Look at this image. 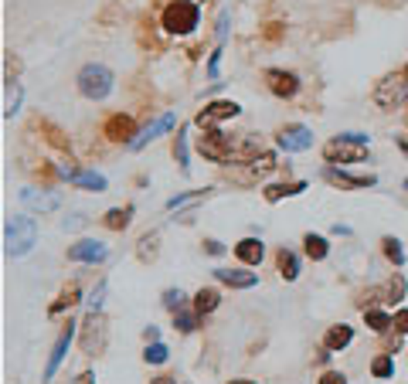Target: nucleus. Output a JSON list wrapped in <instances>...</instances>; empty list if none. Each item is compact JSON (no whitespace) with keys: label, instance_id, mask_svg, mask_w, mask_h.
Wrapping results in <instances>:
<instances>
[{"label":"nucleus","instance_id":"nucleus-1","mask_svg":"<svg viewBox=\"0 0 408 384\" xmlns=\"http://www.w3.org/2000/svg\"><path fill=\"white\" fill-rule=\"evenodd\" d=\"M367 146H371L367 133H340L323 146V160L327 164H361L367 160Z\"/></svg>","mask_w":408,"mask_h":384},{"label":"nucleus","instance_id":"nucleus-2","mask_svg":"<svg viewBox=\"0 0 408 384\" xmlns=\"http://www.w3.org/2000/svg\"><path fill=\"white\" fill-rule=\"evenodd\" d=\"M38 242V225H34V218H7V225H4V252L11 255V259H21V255H28Z\"/></svg>","mask_w":408,"mask_h":384},{"label":"nucleus","instance_id":"nucleus-3","mask_svg":"<svg viewBox=\"0 0 408 384\" xmlns=\"http://www.w3.org/2000/svg\"><path fill=\"white\" fill-rule=\"evenodd\" d=\"M371 99H375V106L385 109V112H394V109L405 106V102H408V75H405V68H402V72H388L385 78H377Z\"/></svg>","mask_w":408,"mask_h":384},{"label":"nucleus","instance_id":"nucleus-4","mask_svg":"<svg viewBox=\"0 0 408 384\" xmlns=\"http://www.w3.org/2000/svg\"><path fill=\"white\" fill-rule=\"evenodd\" d=\"M75 85H79V92L85 99H92V102H102L106 95L112 92V85H116V75H112L106 65L99 62H89L79 68V75H75Z\"/></svg>","mask_w":408,"mask_h":384},{"label":"nucleus","instance_id":"nucleus-5","mask_svg":"<svg viewBox=\"0 0 408 384\" xmlns=\"http://www.w3.org/2000/svg\"><path fill=\"white\" fill-rule=\"evenodd\" d=\"M198 24H201V7H198L194 0H171V4H167V11H163V31L167 34L184 38V34H190Z\"/></svg>","mask_w":408,"mask_h":384},{"label":"nucleus","instance_id":"nucleus-6","mask_svg":"<svg viewBox=\"0 0 408 384\" xmlns=\"http://www.w3.org/2000/svg\"><path fill=\"white\" fill-rule=\"evenodd\" d=\"M79 326H82V334H79L82 353L99 357V353L106 351V343H109V320L102 316V309H89V316Z\"/></svg>","mask_w":408,"mask_h":384},{"label":"nucleus","instance_id":"nucleus-7","mask_svg":"<svg viewBox=\"0 0 408 384\" xmlns=\"http://www.w3.org/2000/svg\"><path fill=\"white\" fill-rule=\"evenodd\" d=\"M198 154H201L204 160H211V164H228L238 150L218 126H211V129H204L201 137H198Z\"/></svg>","mask_w":408,"mask_h":384},{"label":"nucleus","instance_id":"nucleus-8","mask_svg":"<svg viewBox=\"0 0 408 384\" xmlns=\"http://www.w3.org/2000/svg\"><path fill=\"white\" fill-rule=\"evenodd\" d=\"M276 143H279V150H286V154H303V150L313 146V129L303 123H289L279 129Z\"/></svg>","mask_w":408,"mask_h":384},{"label":"nucleus","instance_id":"nucleus-9","mask_svg":"<svg viewBox=\"0 0 408 384\" xmlns=\"http://www.w3.org/2000/svg\"><path fill=\"white\" fill-rule=\"evenodd\" d=\"M238 112H242V106L238 102H232V99H221V102H208V106L194 116V123L201 126V129H211V126L225 123V119H235Z\"/></svg>","mask_w":408,"mask_h":384},{"label":"nucleus","instance_id":"nucleus-10","mask_svg":"<svg viewBox=\"0 0 408 384\" xmlns=\"http://www.w3.org/2000/svg\"><path fill=\"white\" fill-rule=\"evenodd\" d=\"M102 137L109 139V143H133V139L140 137L136 133V123H133V116H123V112H116V116H109L106 119V126H102Z\"/></svg>","mask_w":408,"mask_h":384},{"label":"nucleus","instance_id":"nucleus-11","mask_svg":"<svg viewBox=\"0 0 408 384\" xmlns=\"http://www.w3.org/2000/svg\"><path fill=\"white\" fill-rule=\"evenodd\" d=\"M266 85L276 99H293V95L299 92V75L296 72H286V68H269Z\"/></svg>","mask_w":408,"mask_h":384},{"label":"nucleus","instance_id":"nucleus-12","mask_svg":"<svg viewBox=\"0 0 408 384\" xmlns=\"http://www.w3.org/2000/svg\"><path fill=\"white\" fill-rule=\"evenodd\" d=\"M21 201H24L28 211H38V215H48V211H58V208H62V194H58V191L28 187V191H21Z\"/></svg>","mask_w":408,"mask_h":384},{"label":"nucleus","instance_id":"nucleus-13","mask_svg":"<svg viewBox=\"0 0 408 384\" xmlns=\"http://www.w3.org/2000/svg\"><path fill=\"white\" fill-rule=\"evenodd\" d=\"M323 177H327L330 184L347 187V191H364V187H375L377 184V177H371V174H347V170H340L337 164L323 167Z\"/></svg>","mask_w":408,"mask_h":384},{"label":"nucleus","instance_id":"nucleus-14","mask_svg":"<svg viewBox=\"0 0 408 384\" xmlns=\"http://www.w3.org/2000/svg\"><path fill=\"white\" fill-rule=\"evenodd\" d=\"M75 326H79V323H75V320H68V323H65V330L58 334V340H55V347H51V357H48L45 381H51V378L58 374V368H62V361H65V353H68V343H72V337H75Z\"/></svg>","mask_w":408,"mask_h":384},{"label":"nucleus","instance_id":"nucleus-15","mask_svg":"<svg viewBox=\"0 0 408 384\" xmlns=\"http://www.w3.org/2000/svg\"><path fill=\"white\" fill-rule=\"evenodd\" d=\"M68 259L85 262V265H95V262L109 259V248L102 245V242H95V238H82V242H75V245L68 248Z\"/></svg>","mask_w":408,"mask_h":384},{"label":"nucleus","instance_id":"nucleus-16","mask_svg":"<svg viewBox=\"0 0 408 384\" xmlns=\"http://www.w3.org/2000/svg\"><path fill=\"white\" fill-rule=\"evenodd\" d=\"M173 123H177V116H173V112H163V116H160L157 123H150V126H146V129L140 133V137H136L133 143H129V150H143L146 143H154V139L163 137L167 129H173Z\"/></svg>","mask_w":408,"mask_h":384},{"label":"nucleus","instance_id":"nucleus-17","mask_svg":"<svg viewBox=\"0 0 408 384\" xmlns=\"http://www.w3.org/2000/svg\"><path fill=\"white\" fill-rule=\"evenodd\" d=\"M215 279L221 286H232V289H252L259 276L255 272H245V269H215Z\"/></svg>","mask_w":408,"mask_h":384},{"label":"nucleus","instance_id":"nucleus-18","mask_svg":"<svg viewBox=\"0 0 408 384\" xmlns=\"http://www.w3.org/2000/svg\"><path fill=\"white\" fill-rule=\"evenodd\" d=\"M235 255L245 265H259V262L266 259V245H262V238H242L235 245Z\"/></svg>","mask_w":408,"mask_h":384},{"label":"nucleus","instance_id":"nucleus-19","mask_svg":"<svg viewBox=\"0 0 408 384\" xmlns=\"http://www.w3.org/2000/svg\"><path fill=\"white\" fill-rule=\"evenodd\" d=\"M21 99H24V89L17 78H4V119H14L17 109H21Z\"/></svg>","mask_w":408,"mask_h":384},{"label":"nucleus","instance_id":"nucleus-20","mask_svg":"<svg viewBox=\"0 0 408 384\" xmlns=\"http://www.w3.org/2000/svg\"><path fill=\"white\" fill-rule=\"evenodd\" d=\"M350 340H354V326H347V323H337V326H330L327 337H323V347H327L330 353L344 351V347H350Z\"/></svg>","mask_w":408,"mask_h":384},{"label":"nucleus","instance_id":"nucleus-21","mask_svg":"<svg viewBox=\"0 0 408 384\" xmlns=\"http://www.w3.org/2000/svg\"><path fill=\"white\" fill-rule=\"evenodd\" d=\"M276 269H279V276L286 279V282H296L299 279V255L293 252V248H279L276 252Z\"/></svg>","mask_w":408,"mask_h":384},{"label":"nucleus","instance_id":"nucleus-22","mask_svg":"<svg viewBox=\"0 0 408 384\" xmlns=\"http://www.w3.org/2000/svg\"><path fill=\"white\" fill-rule=\"evenodd\" d=\"M68 181H72L75 187H82V191H95V194H102V191L109 187V181H106L99 170H75Z\"/></svg>","mask_w":408,"mask_h":384},{"label":"nucleus","instance_id":"nucleus-23","mask_svg":"<svg viewBox=\"0 0 408 384\" xmlns=\"http://www.w3.org/2000/svg\"><path fill=\"white\" fill-rule=\"evenodd\" d=\"M75 303H82V289H79V282H68V286L62 289V296L48 306V313H51V316H58V313H65V309H72Z\"/></svg>","mask_w":408,"mask_h":384},{"label":"nucleus","instance_id":"nucleus-24","mask_svg":"<svg viewBox=\"0 0 408 384\" xmlns=\"http://www.w3.org/2000/svg\"><path fill=\"white\" fill-rule=\"evenodd\" d=\"M303 252H306V259H313V262H323L330 255V242L323 238V235H303Z\"/></svg>","mask_w":408,"mask_h":384},{"label":"nucleus","instance_id":"nucleus-25","mask_svg":"<svg viewBox=\"0 0 408 384\" xmlns=\"http://www.w3.org/2000/svg\"><path fill=\"white\" fill-rule=\"evenodd\" d=\"M221 306V292L218 289H198L194 292V313H201V316H208V313H215V309Z\"/></svg>","mask_w":408,"mask_h":384},{"label":"nucleus","instance_id":"nucleus-26","mask_svg":"<svg viewBox=\"0 0 408 384\" xmlns=\"http://www.w3.org/2000/svg\"><path fill=\"white\" fill-rule=\"evenodd\" d=\"M303 191H306V181H293V184H272V187H266L262 194H266L269 204H276V201H283V198H296Z\"/></svg>","mask_w":408,"mask_h":384},{"label":"nucleus","instance_id":"nucleus-27","mask_svg":"<svg viewBox=\"0 0 408 384\" xmlns=\"http://www.w3.org/2000/svg\"><path fill=\"white\" fill-rule=\"evenodd\" d=\"M102 221H106V228H112V231H126L129 228V221H133V204H126V208H109Z\"/></svg>","mask_w":408,"mask_h":384},{"label":"nucleus","instance_id":"nucleus-28","mask_svg":"<svg viewBox=\"0 0 408 384\" xmlns=\"http://www.w3.org/2000/svg\"><path fill=\"white\" fill-rule=\"evenodd\" d=\"M364 323H367L375 334H385L388 326H394V316L388 309H364Z\"/></svg>","mask_w":408,"mask_h":384},{"label":"nucleus","instance_id":"nucleus-29","mask_svg":"<svg viewBox=\"0 0 408 384\" xmlns=\"http://www.w3.org/2000/svg\"><path fill=\"white\" fill-rule=\"evenodd\" d=\"M249 170L252 174H269V170H276V154L272 150H259V154L249 156Z\"/></svg>","mask_w":408,"mask_h":384},{"label":"nucleus","instance_id":"nucleus-30","mask_svg":"<svg viewBox=\"0 0 408 384\" xmlns=\"http://www.w3.org/2000/svg\"><path fill=\"white\" fill-rule=\"evenodd\" d=\"M160 252V235L157 231H150V235H143L140 238V248H136V255H140V262H154Z\"/></svg>","mask_w":408,"mask_h":384},{"label":"nucleus","instance_id":"nucleus-31","mask_svg":"<svg viewBox=\"0 0 408 384\" xmlns=\"http://www.w3.org/2000/svg\"><path fill=\"white\" fill-rule=\"evenodd\" d=\"M371 374H375L377 381H388V378L394 374L392 353H381V357H375V361H371Z\"/></svg>","mask_w":408,"mask_h":384},{"label":"nucleus","instance_id":"nucleus-32","mask_svg":"<svg viewBox=\"0 0 408 384\" xmlns=\"http://www.w3.org/2000/svg\"><path fill=\"white\" fill-rule=\"evenodd\" d=\"M173 156H177V164H181V170L188 174L190 164H188V126H181L177 129V143H173Z\"/></svg>","mask_w":408,"mask_h":384},{"label":"nucleus","instance_id":"nucleus-33","mask_svg":"<svg viewBox=\"0 0 408 384\" xmlns=\"http://www.w3.org/2000/svg\"><path fill=\"white\" fill-rule=\"evenodd\" d=\"M381 248H385V255H388L394 265H405V248H402V242H398L394 235H385V238H381Z\"/></svg>","mask_w":408,"mask_h":384},{"label":"nucleus","instance_id":"nucleus-34","mask_svg":"<svg viewBox=\"0 0 408 384\" xmlns=\"http://www.w3.org/2000/svg\"><path fill=\"white\" fill-rule=\"evenodd\" d=\"M198 320H201V313H188V309H181V313H173V330H181V334H194V330H198Z\"/></svg>","mask_w":408,"mask_h":384},{"label":"nucleus","instance_id":"nucleus-35","mask_svg":"<svg viewBox=\"0 0 408 384\" xmlns=\"http://www.w3.org/2000/svg\"><path fill=\"white\" fill-rule=\"evenodd\" d=\"M167 357H171V351H167V343H160V340L146 343V351H143V361H146V364H167Z\"/></svg>","mask_w":408,"mask_h":384},{"label":"nucleus","instance_id":"nucleus-36","mask_svg":"<svg viewBox=\"0 0 408 384\" xmlns=\"http://www.w3.org/2000/svg\"><path fill=\"white\" fill-rule=\"evenodd\" d=\"M381 296H385V303H402V296H405V279H402V276H392Z\"/></svg>","mask_w":408,"mask_h":384},{"label":"nucleus","instance_id":"nucleus-37","mask_svg":"<svg viewBox=\"0 0 408 384\" xmlns=\"http://www.w3.org/2000/svg\"><path fill=\"white\" fill-rule=\"evenodd\" d=\"M163 306L171 309V313H181V309L188 306V292L184 289H163Z\"/></svg>","mask_w":408,"mask_h":384},{"label":"nucleus","instance_id":"nucleus-38","mask_svg":"<svg viewBox=\"0 0 408 384\" xmlns=\"http://www.w3.org/2000/svg\"><path fill=\"white\" fill-rule=\"evenodd\" d=\"M208 198V191H188V194H177V198L167 201V211H177V208H184V204H190V201H201Z\"/></svg>","mask_w":408,"mask_h":384},{"label":"nucleus","instance_id":"nucleus-39","mask_svg":"<svg viewBox=\"0 0 408 384\" xmlns=\"http://www.w3.org/2000/svg\"><path fill=\"white\" fill-rule=\"evenodd\" d=\"M106 292H109V282L102 279L99 286H95L92 292H89V299H85V306L89 309H102V303H106Z\"/></svg>","mask_w":408,"mask_h":384},{"label":"nucleus","instance_id":"nucleus-40","mask_svg":"<svg viewBox=\"0 0 408 384\" xmlns=\"http://www.w3.org/2000/svg\"><path fill=\"white\" fill-rule=\"evenodd\" d=\"M394 330L405 337L408 334V309H394Z\"/></svg>","mask_w":408,"mask_h":384},{"label":"nucleus","instance_id":"nucleus-41","mask_svg":"<svg viewBox=\"0 0 408 384\" xmlns=\"http://www.w3.org/2000/svg\"><path fill=\"white\" fill-rule=\"evenodd\" d=\"M320 384H347V374H340V370H327V374L320 378Z\"/></svg>","mask_w":408,"mask_h":384},{"label":"nucleus","instance_id":"nucleus-42","mask_svg":"<svg viewBox=\"0 0 408 384\" xmlns=\"http://www.w3.org/2000/svg\"><path fill=\"white\" fill-rule=\"evenodd\" d=\"M218 62H221V48L211 55V62H208V75H211V78H218Z\"/></svg>","mask_w":408,"mask_h":384},{"label":"nucleus","instance_id":"nucleus-43","mask_svg":"<svg viewBox=\"0 0 408 384\" xmlns=\"http://www.w3.org/2000/svg\"><path fill=\"white\" fill-rule=\"evenodd\" d=\"M204 252H208V255H221V252H225V245H221V242H215V238H208V242H204Z\"/></svg>","mask_w":408,"mask_h":384},{"label":"nucleus","instance_id":"nucleus-44","mask_svg":"<svg viewBox=\"0 0 408 384\" xmlns=\"http://www.w3.org/2000/svg\"><path fill=\"white\" fill-rule=\"evenodd\" d=\"M75 384H95V374L92 370H82L79 378H75Z\"/></svg>","mask_w":408,"mask_h":384},{"label":"nucleus","instance_id":"nucleus-45","mask_svg":"<svg viewBox=\"0 0 408 384\" xmlns=\"http://www.w3.org/2000/svg\"><path fill=\"white\" fill-rule=\"evenodd\" d=\"M143 337H146V343H154V340H160V330H157V326H146V330H143Z\"/></svg>","mask_w":408,"mask_h":384},{"label":"nucleus","instance_id":"nucleus-46","mask_svg":"<svg viewBox=\"0 0 408 384\" xmlns=\"http://www.w3.org/2000/svg\"><path fill=\"white\" fill-rule=\"evenodd\" d=\"M150 384H177V378H167V374H163V378H154Z\"/></svg>","mask_w":408,"mask_h":384},{"label":"nucleus","instance_id":"nucleus-47","mask_svg":"<svg viewBox=\"0 0 408 384\" xmlns=\"http://www.w3.org/2000/svg\"><path fill=\"white\" fill-rule=\"evenodd\" d=\"M228 384H255V381H249V378H235V381H228Z\"/></svg>","mask_w":408,"mask_h":384},{"label":"nucleus","instance_id":"nucleus-48","mask_svg":"<svg viewBox=\"0 0 408 384\" xmlns=\"http://www.w3.org/2000/svg\"><path fill=\"white\" fill-rule=\"evenodd\" d=\"M398 146H402V154H405V156H408V143H398Z\"/></svg>","mask_w":408,"mask_h":384},{"label":"nucleus","instance_id":"nucleus-49","mask_svg":"<svg viewBox=\"0 0 408 384\" xmlns=\"http://www.w3.org/2000/svg\"><path fill=\"white\" fill-rule=\"evenodd\" d=\"M405 126H408V112H405Z\"/></svg>","mask_w":408,"mask_h":384},{"label":"nucleus","instance_id":"nucleus-50","mask_svg":"<svg viewBox=\"0 0 408 384\" xmlns=\"http://www.w3.org/2000/svg\"><path fill=\"white\" fill-rule=\"evenodd\" d=\"M405 75H408V65H405Z\"/></svg>","mask_w":408,"mask_h":384},{"label":"nucleus","instance_id":"nucleus-51","mask_svg":"<svg viewBox=\"0 0 408 384\" xmlns=\"http://www.w3.org/2000/svg\"><path fill=\"white\" fill-rule=\"evenodd\" d=\"M405 191H408V181H405Z\"/></svg>","mask_w":408,"mask_h":384}]
</instances>
